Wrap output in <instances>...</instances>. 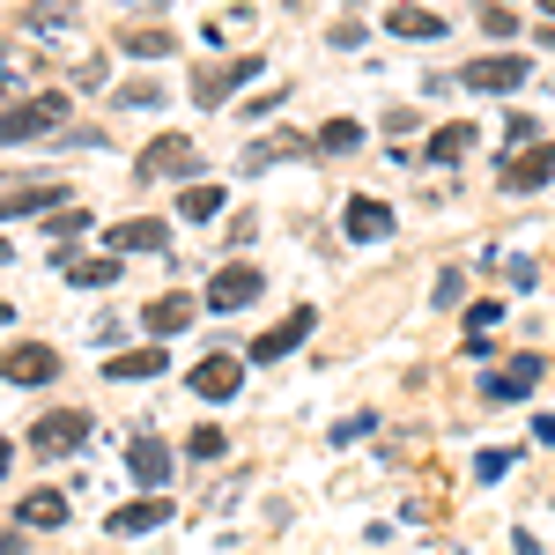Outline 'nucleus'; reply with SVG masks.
<instances>
[{"label":"nucleus","mask_w":555,"mask_h":555,"mask_svg":"<svg viewBox=\"0 0 555 555\" xmlns=\"http://www.w3.org/2000/svg\"><path fill=\"white\" fill-rule=\"evenodd\" d=\"M67 282H119V259H75Z\"/></svg>","instance_id":"nucleus-27"},{"label":"nucleus","mask_w":555,"mask_h":555,"mask_svg":"<svg viewBox=\"0 0 555 555\" xmlns=\"http://www.w3.org/2000/svg\"><path fill=\"white\" fill-rule=\"evenodd\" d=\"M311 149H326V156H356V149H363V127H356V119H326Z\"/></svg>","instance_id":"nucleus-21"},{"label":"nucleus","mask_w":555,"mask_h":555,"mask_svg":"<svg viewBox=\"0 0 555 555\" xmlns=\"http://www.w3.org/2000/svg\"><path fill=\"white\" fill-rule=\"evenodd\" d=\"M156 96H164L156 82H149V89H119V104H133V112H156Z\"/></svg>","instance_id":"nucleus-33"},{"label":"nucleus","mask_w":555,"mask_h":555,"mask_svg":"<svg viewBox=\"0 0 555 555\" xmlns=\"http://www.w3.org/2000/svg\"><path fill=\"white\" fill-rule=\"evenodd\" d=\"M311 326H319V311H311V304H297V311H289L282 326H267V334L253 341V363H282L289 348H304V341H311Z\"/></svg>","instance_id":"nucleus-5"},{"label":"nucleus","mask_w":555,"mask_h":555,"mask_svg":"<svg viewBox=\"0 0 555 555\" xmlns=\"http://www.w3.org/2000/svg\"><path fill=\"white\" fill-rule=\"evenodd\" d=\"M253 75H259V52L230 60V67H201V82H193V104H201V112H222V104L237 96V82H253Z\"/></svg>","instance_id":"nucleus-4"},{"label":"nucleus","mask_w":555,"mask_h":555,"mask_svg":"<svg viewBox=\"0 0 555 555\" xmlns=\"http://www.w3.org/2000/svg\"><path fill=\"white\" fill-rule=\"evenodd\" d=\"M60 378V356H52V348H8V385H52Z\"/></svg>","instance_id":"nucleus-12"},{"label":"nucleus","mask_w":555,"mask_h":555,"mask_svg":"<svg viewBox=\"0 0 555 555\" xmlns=\"http://www.w3.org/2000/svg\"><path fill=\"white\" fill-rule=\"evenodd\" d=\"M222 201H230V193H222V185H185V193H178V215H185V222H215V215H222Z\"/></svg>","instance_id":"nucleus-19"},{"label":"nucleus","mask_w":555,"mask_h":555,"mask_svg":"<svg viewBox=\"0 0 555 555\" xmlns=\"http://www.w3.org/2000/svg\"><path fill=\"white\" fill-rule=\"evenodd\" d=\"M60 119H67V96H38V104H8L0 133H8V141H30V133H52Z\"/></svg>","instance_id":"nucleus-7"},{"label":"nucleus","mask_w":555,"mask_h":555,"mask_svg":"<svg viewBox=\"0 0 555 555\" xmlns=\"http://www.w3.org/2000/svg\"><path fill=\"white\" fill-rule=\"evenodd\" d=\"M44 230H52V237H75V230H89V208H67V215H52Z\"/></svg>","instance_id":"nucleus-30"},{"label":"nucleus","mask_w":555,"mask_h":555,"mask_svg":"<svg viewBox=\"0 0 555 555\" xmlns=\"http://www.w3.org/2000/svg\"><path fill=\"white\" fill-rule=\"evenodd\" d=\"M504 326V304H474L467 311V334H496Z\"/></svg>","instance_id":"nucleus-29"},{"label":"nucleus","mask_w":555,"mask_h":555,"mask_svg":"<svg viewBox=\"0 0 555 555\" xmlns=\"http://www.w3.org/2000/svg\"><path fill=\"white\" fill-rule=\"evenodd\" d=\"M23 518H30V526H67V504H60L52 489H38V496H23Z\"/></svg>","instance_id":"nucleus-26"},{"label":"nucleus","mask_w":555,"mask_h":555,"mask_svg":"<svg viewBox=\"0 0 555 555\" xmlns=\"http://www.w3.org/2000/svg\"><path fill=\"white\" fill-rule=\"evenodd\" d=\"M222 452H230V437H222L215 423H201L193 437H185V460H201V467H208V460H222Z\"/></svg>","instance_id":"nucleus-25"},{"label":"nucleus","mask_w":555,"mask_h":555,"mask_svg":"<svg viewBox=\"0 0 555 555\" xmlns=\"http://www.w3.org/2000/svg\"><path fill=\"white\" fill-rule=\"evenodd\" d=\"M548 15H555V0H548Z\"/></svg>","instance_id":"nucleus-37"},{"label":"nucleus","mask_w":555,"mask_h":555,"mask_svg":"<svg viewBox=\"0 0 555 555\" xmlns=\"http://www.w3.org/2000/svg\"><path fill=\"white\" fill-rule=\"evenodd\" d=\"M237 363H230V356H201V363H193V392H201V400H230V392H237Z\"/></svg>","instance_id":"nucleus-14"},{"label":"nucleus","mask_w":555,"mask_h":555,"mask_svg":"<svg viewBox=\"0 0 555 555\" xmlns=\"http://www.w3.org/2000/svg\"><path fill=\"white\" fill-rule=\"evenodd\" d=\"M133 8H164V0H133Z\"/></svg>","instance_id":"nucleus-36"},{"label":"nucleus","mask_w":555,"mask_h":555,"mask_svg":"<svg viewBox=\"0 0 555 555\" xmlns=\"http://www.w3.org/2000/svg\"><path fill=\"white\" fill-rule=\"evenodd\" d=\"M141 326H149L156 341H164V334H185V326H193V297H156L141 311Z\"/></svg>","instance_id":"nucleus-16"},{"label":"nucleus","mask_w":555,"mask_h":555,"mask_svg":"<svg viewBox=\"0 0 555 555\" xmlns=\"http://www.w3.org/2000/svg\"><path fill=\"white\" fill-rule=\"evenodd\" d=\"M541 371H548V363H541V356H512V363H504V371H496V378L481 385V392H489V400H526V392H533V385H541Z\"/></svg>","instance_id":"nucleus-10"},{"label":"nucleus","mask_w":555,"mask_h":555,"mask_svg":"<svg viewBox=\"0 0 555 555\" xmlns=\"http://www.w3.org/2000/svg\"><path fill=\"white\" fill-rule=\"evenodd\" d=\"M104 378H119V385H141V378H164V348L149 341V348H133V356H104Z\"/></svg>","instance_id":"nucleus-15"},{"label":"nucleus","mask_w":555,"mask_h":555,"mask_svg":"<svg viewBox=\"0 0 555 555\" xmlns=\"http://www.w3.org/2000/svg\"><path fill=\"white\" fill-rule=\"evenodd\" d=\"M548 178H555V141H533L526 156H512V164H504V185H512V193H541Z\"/></svg>","instance_id":"nucleus-9"},{"label":"nucleus","mask_w":555,"mask_h":555,"mask_svg":"<svg viewBox=\"0 0 555 555\" xmlns=\"http://www.w3.org/2000/svg\"><path fill=\"white\" fill-rule=\"evenodd\" d=\"M467 149H474V127H460V119H452V127H437V133H429V156H437V164H460Z\"/></svg>","instance_id":"nucleus-22"},{"label":"nucleus","mask_w":555,"mask_h":555,"mask_svg":"<svg viewBox=\"0 0 555 555\" xmlns=\"http://www.w3.org/2000/svg\"><path fill=\"white\" fill-rule=\"evenodd\" d=\"M133 171H141V178H193V171H201V149H193L185 133H156V141L141 149Z\"/></svg>","instance_id":"nucleus-1"},{"label":"nucleus","mask_w":555,"mask_h":555,"mask_svg":"<svg viewBox=\"0 0 555 555\" xmlns=\"http://www.w3.org/2000/svg\"><path fill=\"white\" fill-rule=\"evenodd\" d=\"M259 282H267V274H259V267H245V259H237V267H222V274L208 282V311H237V304H253Z\"/></svg>","instance_id":"nucleus-8"},{"label":"nucleus","mask_w":555,"mask_h":555,"mask_svg":"<svg viewBox=\"0 0 555 555\" xmlns=\"http://www.w3.org/2000/svg\"><path fill=\"white\" fill-rule=\"evenodd\" d=\"M82 437H89V415L60 408V415L30 423V452H44V460H67V452H82Z\"/></svg>","instance_id":"nucleus-3"},{"label":"nucleus","mask_w":555,"mask_h":555,"mask_svg":"<svg viewBox=\"0 0 555 555\" xmlns=\"http://www.w3.org/2000/svg\"><path fill=\"white\" fill-rule=\"evenodd\" d=\"M356 437H371V415H348V423L334 429V444H356Z\"/></svg>","instance_id":"nucleus-34"},{"label":"nucleus","mask_w":555,"mask_h":555,"mask_svg":"<svg viewBox=\"0 0 555 555\" xmlns=\"http://www.w3.org/2000/svg\"><path fill=\"white\" fill-rule=\"evenodd\" d=\"M112 245H119V253H171V230H164L156 215H133V222L112 230Z\"/></svg>","instance_id":"nucleus-13"},{"label":"nucleus","mask_w":555,"mask_h":555,"mask_svg":"<svg viewBox=\"0 0 555 555\" xmlns=\"http://www.w3.org/2000/svg\"><path fill=\"white\" fill-rule=\"evenodd\" d=\"M341 230H348V245H378L385 230H392V208H385V201H348Z\"/></svg>","instance_id":"nucleus-11"},{"label":"nucleus","mask_w":555,"mask_h":555,"mask_svg":"<svg viewBox=\"0 0 555 555\" xmlns=\"http://www.w3.org/2000/svg\"><path fill=\"white\" fill-rule=\"evenodd\" d=\"M474 474H481V481H496V474H512V452H481V460H474Z\"/></svg>","instance_id":"nucleus-32"},{"label":"nucleus","mask_w":555,"mask_h":555,"mask_svg":"<svg viewBox=\"0 0 555 555\" xmlns=\"http://www.w3.org/2000/svg\"><path fill=\"white\" fill-rule=\"evenodd\" d=\"M460 297H467V282H460V274H437V311H452Z\"/></svg>","instance_id":"nucleus-31"},{"label":"nucleus","mask_w":555,"mask_h":555,"mask_svg":"<svg viewBox=\"0 0 555 555\" xmlns=\"http://www.w3.org/2000/svg\"><path fill=\"white\" fill-rule=\"evenodd\" d=\"M526 82V60L518 52H489V60H467L460 67V89H481V96H512Z\"/></svg>","instance_id":"nucleus-2"},{"label":"nucleus","mask_w":555,"mask_h":555,"mask_svg":"<svg viewBox=\"0 0 555 555\" xmlns=\"http://www.w3.org/2000/svg\"><path fill=\"white\" fill-rule=\"evenodd\" d=\"M119 44H127L133 60H171V30H149V23H127Z\"/></svg>","instance_id":"nucleus-20"},{"label":"nucleus","mask_w":555,"mask_h":555,"mask_svg":"<svg viewBox=\"0 0 555 555\" xmlns=\"http://www.w3.org/2000/svg\"><path fill=\"white\" fill-rule=\"evenodd\" d=\"M52 201H60L52 185H15V193H8V222H23V215H44Z\"/></svg>","instance_id":"nucleus-23"},{"label":"nucleus","mask_w":555,"mask_h":555,"mask_svg":"<svg viewBox=\"0 0 555 555\" xmlns=\"http://www.w3.org/2000/svg\"><path fill=\"white\" fill-rule=\"evenodd\" d=\"M127 474L149 489V496H164V481H171V444H164V437H133L127 444Z\"/></svg>","instance_id":"nucleus-6"},{"label":"nucleus","mask_w":555,"mask_h":555,"mask_svg":"<svg viewBox=\"0 0 555 555\" xmlns=\"http://www.w3.org/2000/svg\"><path fill=\"white\" fill-rule=\"evenodd\" d=\"M385 30H392V38H437L444 15H429V8H415V0H400V8L385 15Z\"/></svg>","instance_id":"nucleus-18"},{"label":"nucleus","mask_w":555,"mask_h":555,"mask_svg":"<svg viewBox=\"0 0 555 555\" xmlns=\"http://www.w3.org/2000/svg\"><path fill=\"white\" fill-rule=\"evenodd\" d=\"M304 149V133H274V141H259V149H245V171H267L274 156H297Z\"/></svg>","instance_id":"nucleus-24"},{"label":"nucleus","mask_w":555,"mask_h":555,"mask_svg":"<svg viewBox=\"0 0 555 555\" xmlns=\"http://www.w3.org/2000/svg\"><path fill=\"white\" fill-rule=\"evenodd\" d=\"M23 23H38V30H67V0H38V8H23Z\"/></svg>","instance_id":"nucleus-28"},{"label":"nucleus","mask_w":555,"mask_h":555,"mask_svg":"<svg viewBox=\"0 0 555 555\" xmlns=\"http://www.w3.org/2000/svg\"><path fill=\"white\" fill-rule=\"evenodd\" d=\"M533 437H541V444H555V415H541V423H533Z\"/></svg>","instance_id":"nucleus-35"},{"label":"nucleus","mask_w":555,"mask_h":555,"mask_svg":"<svg viewBox=\"0 0 555 555\" xmlns=\"http://www.w3.org/2000/svg\"><path fill=\"white\" fill-rule=\"evenodd\" d=\"M171 518V496H141V504H119L112 512V533H149V526H164Z\"/></svg>","instance_id":"nucleus-17"}]
</instances>
